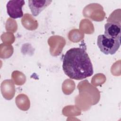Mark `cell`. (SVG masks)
I'll list each match as a JSON object with an SVG mask.
<instances>
[{
  "label": "cell",
  "mask_w": 121,
  "mask_h": 121,
  "mask_svg": "<svg viewBox=\"0 0 121 121\" xmlns=\"http://www.w3.org/2000/svg\"><path fill=\"white\" fill-rule=\"evenodd\" d=\"M62 69L67 76L76 80L90 77L94 72L88 54L81 48H72L67 51L63 58Z\"/></svg>",
  "instance_id": "6da1fadb"
},
{
  "label": "cell",
  "mask_w": 121,
  "mask_h": 121,
  "mask_svg": "<svg viewBox=\"0 0 121 121\" xmlns=\"http://www.w3.org/2000/svg\"><path fill=\"white\" fill-rule=\"evenodd\" d=\"M97 44L103 53L113 55L120 46V40L107 37L104 35H100L97 37Z\"/></svg>",
  "instance_id": "7a4b0ae2"
},
{
  "label": "cell",
  "mask_w": 121,
  "mask_h": 121,
  "mask_svg": "<svg viewBox=\"0 0 121 121\" xmlns=\"http://www.w3.org/2000/svg\"><path fill=\"white\" fill-rule=\"evenodd\" d=\"M24 5V0H9L6 5L8 15L14 19L22 17V7Z\"/></svg>",
  "instance_id": "3957f363"
},
{
  "label": "cell",
  "mask_w": 121,
  "mask_h": 121,
  "mask_svg": "<svg viewBox=\"0 0 121 121\" xmlns=\"http://www.w3.org/2000/svg\"><path fill=\"white\" fill-rule=\"evenodd\" d=\"M121 26L118 23L109 22L104 25V35L109 38L120 40Z\"/></svg>",
  "instance_id": "277c9868"
},
{
  "label": "cell",
  "mask_w": 121,
  "mask_h": 121,
  "mask_svg": "<svg viewBox=\"0 0 121 121\" xmlns=\"http://www.w3.org/2000/svg\"><path fill=\"white\" fill-rule=\"evenodd\" d=\"M28 6L33 16L36 17L52 2V0H28Z\"/></svg>",
  "instance_id": "5b68a950"
}]
</instances>
